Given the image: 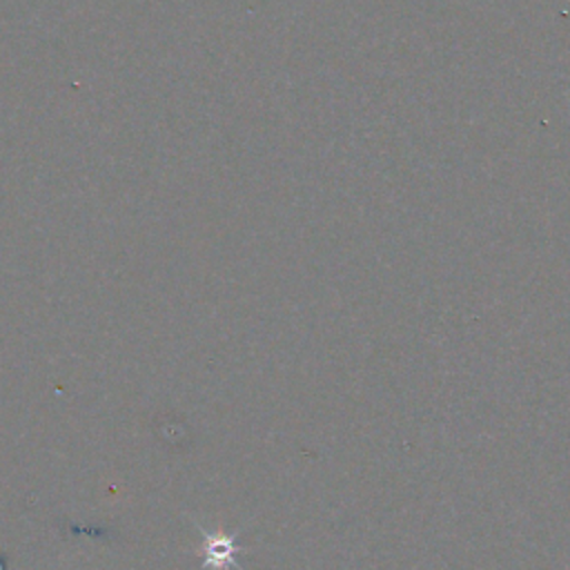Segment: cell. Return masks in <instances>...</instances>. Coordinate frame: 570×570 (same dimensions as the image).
I'll list each match as a JSON object with an SVG mask.
<instances>
[{"label": "cell", "mask_w": 570, "mask_h": 570, "mask_svg": "<svg viewBox=\"0 0 570 570\" xmlns=\"http://www.w3.org/2000/svg\"><path fill=\"white\" fill-rule=\"evenodd\" d=\"M203 532V543L198 548V554L203 559V566L209 570H227V568H238V548L236 539L225 534V532H209L200 528Z\"/></svg>", "instance_id": "1"}]
</instances>
